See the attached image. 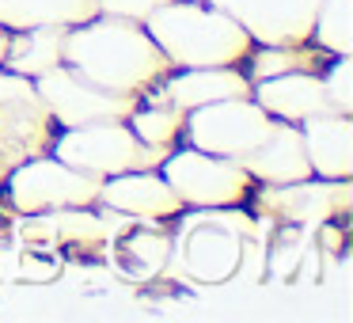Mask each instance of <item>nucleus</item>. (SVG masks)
Returning <instances> with one entry per match:
<instances>
[{
    "label": "nucleus",
    "mask_w": 353,
    "mask_h": 323,
    "mask_svg": "<svg viewBox=\"0 0 353 323\" xmlns=\"http://www.w3.org/2000/svg\"><path fill=\"white\" fill-rule=\"evenodd\" d=\"M289 69H296V61H292V54H285L281 46H270V50H262V54H254V61H251V72H254V80L277 77V72H289Z\"/></svg>",
    "instance_id": "22"
},
{
    "label": "nucleus",
    "mask_w": 353,
    "mask_h": 323,
    "mask_svg": "<svg viewBox=\"0 0 353 323\" xmlns=\"http://www.w3.org/2000/svg\"><path fill=\"white\" fill-rule=\"evenodd\" d=\"M130 130L152 153H168L183 137V115L175 107H168V103H148V107H137L130 115Z\"/></svg>",
    "instance_id": "18"
},
{
    "label": "nucleus",
    "mask_w": 353,
    "mask_h": 323,
    "mask_svg": "<svg viewBox=\"0 0 353 323\" xmlns=\"http://www.w3.org/2000/svg\"><path fill=\"white\" fill-rule=\"evenodd\" d=\"M160 175L168 179L175 198L183 202V206H194V209L239 206V202L251 194V183H254L239 160L201 153V148L168 153V160H160Z\"/></svg>",
    "instance_id": "4"
},
{
    "label": "nucleus",
    "mask_w": 353,
    "mask_h": 323,
    "mask_svg": "<svg viewBox=\"0 0 353 323\" xmlns=\"http://www.w3.org/2000/svg\"><path fill=\"white\" fill-rule=\"evenodd\" d=\"M152 103H168L175 110H194L216 99H243L251 95V80L236 72V65H213V69H183L179 77H163L160 92H145Z\"/></svg>",
    "instance_id": "13"
},
{
    "label": "nucleus",
    "mask_w": 353,
    "mask_h": 323,
    "mask_svg": "<svg viewBox=\"0 0 353 323\" xmlns=\"http://www.w3.org/2000/svg\"><path fill=\"white\" fill-rule=\"evenodd\" d=\"M179 259H183L186 274L198 282H224L232 270L239 266L243 255V232L232 228L228 221L216 217H201L194 228H186V236L179 239Z\"/></svg>",
    "instance_id": "10"
},
{
    "label": "nucleus",
    "mask_w": 353,
    "mask_h": 323,
    "mask_svg": "<svg viewBox=\"0 0 353 323\" xmlns=\"http://www.w3.org/2000/svg\"><path fill=\"white\" fill-rule=\"evenodd\" d=\"M103 179L84 175L69 168L65 160H27L8 175V198L19 213H54V209H72V206H92L99 202Z\"/></svg>",
    "instance_id": "7"
},
{
    "label": "nucleus",
    "mask_w": 353,
    "mask_h": 323,
    "mask_svg": "<svg viewBox=\"0 0 353 323\" xmlns=\"http://www.w3.org/2000/svg\"><path fill=\"white\" fill-rule=\"evenodd\" d=\"M46 110L54 115V122L61 130L69 126H88V122H125L137 110V95H118L107 88L92 84L84 72H77L72 65H54L42 77H34Z\"/></svg>",
    "instance_id": "6"
},
{
    "label": "nucleus",
    "mask_w": 353,
    "mask_h": 323,
    "mask_svg": "<svg viewBox=\"0 0 353 323\" xmlns=\"http://www.w3.org/2000/svg\"><path fill=\"white\" fill-rule=\"evenodd\" d=\"M8 57V27H0V65Z\"/></svg>",
    "instance_id": "23"
},
{
    "label": "nucleus",
    "mask_w": 353,
    "mask_h": 323,
    "mask_svg": "<svg viewBox=\"0 0 353 323\" xmlns=\"http://www.w3.org/2000/svg\"><path fill=\"white\" fill-rule=\"evenodd\" d=\"M353 115H334V110H323V115L307 118L304 126V148H307V164H312V175L327 179V183H345L353 175Z\"/></svg>",
    "instance_id": "14"
},
{
    "label": "nucleus",
    "mask_w": 353,
    "mask_h": 323,
    "mask_svg": "<svg viewBox=\"0 0 353 323\" xmlns=\"http://www.w3.org/2000/svg\"><path fill=\"white\" fill-rule=\"evenodd\" d=\"M350 77H353L350 54H338V57H334V69L323 77V95H327V107L334 110V115H353V88H350Z\"/></svg>",
    "instance_id": "20"
},
{
    "label": "nucleus",
    "mask_w": 353,
    "mask_h": 323,
    "mask_svg": "<svg viewBox=\"0 0 353 323\" xmlns=\"http://www.w3.org/2000/svg\"><path fill=\"white\" fill-rule=\"evenodd\" d=\"M145 31L163 50L171 69H213L239 65L251 57L254 39L213 4L198 0H168L145 19Z\"/></svg>",
    "instance_id": "2"
},
{
    "label": "nucleus",
    "mask_w": 353,
    "mask_h": 323,
    "mask_svg": "<svg viewBox=\"0 0 353 323\" xmlns=\"http://www.w3.org/2000/svg\"><path fill=\"white\" fill-rule=\"evenodd\" d=\"M99 202L110 206L114 213L141 217V221H171V217L183 213V202L175 198V190L168 186V179L156 175L152 168L110 175V183L99 186Z\"/></svg>",
    "instance_id": "11"
},
{
    "label": "nucleus",
    "mask_w": 353,
    "mask_h": 323,
    "mask_svg": "<svg viewBox=\"0 0 353 323\" xmlns=\"http://www.w3.org/2000/svg\"><path fill=\"white\" fill-rule=\"evenodd\" d=\"M251 95L270 118L292 122V126L330 110L327 95H323V77H312V72H304V69H289V72L259 80V88H254Z\"/></svg>",
    "instance_id": "15"
},
{
    "label": "nucleus",
    "mask_w": 353,
    "mask_h": 323,
    "mask_svg": "<svg viewBox=\"0 0 353 323\" xmlns=\"http://www.w3.org/2000/svg\"><path fill=\"white\" fill-rule=\"evenodd\" d=\"M274 118L251 99H216V103H201L183 118V133L190 141V148L213 156H228V160H243L251 148L262 145V137L270 133Z\"/></svg>",
    "instance_id": "5"
},
{
    "label": "nucleus",
    "mask_w": 353,
    "mask_h": 323,
    "mask_svg": "<svg viewBox=\"0 0 353 323\" xmlns=\"http://www.w3.org/2000/svg\"><path fill=\"white\" fill-rule=\"evenodd\" d=\"M54 115L46 110L31 77L0 69V153L16 160L50 153L54 145Z\"/></svg>",
    "instance_id": "8"
},
{
    "label": "nucleus",
    "mask_w": 353,
    "mask_h": 323,
    "mask_svg": "<svg viewBox=\"0 0 353 323\" xmlns=\"http://www.w3.org/2000/svg\"><path fill=\"white\" fill-rule=\"evenodd\" d=\"M65 35H69V27H31V31H19V39H8L4 65L31 80L42 77L46 69L65 61Z\"/></svg>",
    "instance_id": "17"
},
{
    "label": "nucleus",
    "mask_w": 353,
    "mask_h": 323,
    "mask_svg": "<svg viewBox=\"0 0 353 323\" xmlns=\"http://www.w3.org/2000/svg\"><path fill=\"white\" fill-rule=\"evenodd\" d=\"M50 148H54L57 160L95 179H110L118 171L156 168L163 160V153H152L148 145H141V137L122 122L69 126V130H61V137H54Z\"/></svg>",
    "instance_id": "3"
},
{
    "label": "nucleus",
    "mask_w": 353,
    "mask_h": 323,
    "mask_svg": "<svg viewBox=\"0 0 353 323\" xmlns=\"http://www.w3.org/2000/svg\"><path fill=\"white\" fill-rule=\"evenodd\" d=\"M312 35L330 54H353V0H323Z\"/></svg>",
    "instance_id": "19"
},
{
    "label": "nucleus",
    "mask_w": 353,
    "mask_h": 323,
    "mask_svg": "<svg viewBox=\"0 0 353 323\" xmlns=\"http://www.w3.org/2000/svg\"><path fill=\"white\" fill-rule=\"evenodd\" d=\"M99 16V0H0V27L31 31V27H77Z\"/></svg>",
    "instance_id": "16"
},
{
    "label": "nucleus",
    "mask_w": 353,
    "mask_h": 323,
    "mask_svg": "<svg viewBox=\"0 0 353 323\" xmlns=\"http://www.w3.org/2000/svg\"><path fill=\"white\" fill-rule=\"evenodd\" d=\"M247 168V175L270 186H292V183H312V164H307L304 133L292 122H274L270 133L262 137L259 148L239 160Z\"/></svg>",
    "instance_id": "12"
},
{
    "label": "nucleus",
    "mask_w": 353,
    "mask_h": 323,
    "mask_svg": "<svg viewBox=\"0 0 353 323\" xmlns=\"http://www.w3.org/2000/svg\"><path fill=\"white\" fill-rule=\"evenodd\" d=\"M228 12L251 39L266 46H300L315 27V12L323 0H209Z\"/></svg>",
    "instance_id": "9"
},
{
    "label": "nucleus",
    "mask_w": 353,
    "mask_h": 323,
    "mask_svg": "<svg viewBox=\"0 0 353 323\" xmlns=\"http://www.w3.org/2000/svg\"><path fill=\"white\" fill-rule=\"evenodd\" d=\"M160 4H168V0H99V12L103 16H122V19H137V23H145Z\"/></svg>",
    "instance_id": "21"
},
{
    "label": "nucleus",
    "mask_w": 353,
    "mask_h": 323,
    "mask_svg": "<svg viewBox=\"0 0 353 323\" xmlns=\"http://www.w3.org/2000/svg\"><path fill=\"white\" fill-rule=\"evenodd\" d=\"M65 65L118 95H145L171 72V61L137 19L103 12L65 35Z\"/></svg>",
    "instance_id": "1"
}]
</instances>
